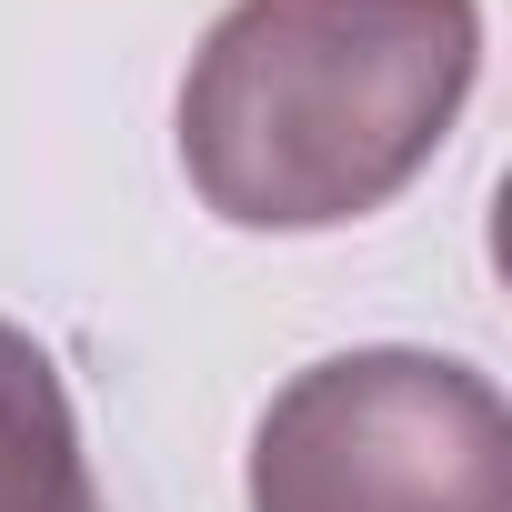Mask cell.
I'll list each match as a JSON object with an SVG mask.
<instances>
[{
  "instance_id": "cell-1",
  "label": "cell",
  "mask_w": 512,
  "mask_h": 512,
  "mask_svg": "<svg viewBox=\"0 0 512 512\" xmlns=\"http://www.w3.org/2000/svg\"><path fill=\"white\" fill-rule=\"evenodd\" d=\"M482 71V0H231L181 81V171L231 231L402 201Z\"/></svg>"
},
{
  "instance_id": "cell-3",
  "label": "cell",
  "mask_w": 512,
  "mask_h": 512,
  "mask_svg": "<svg viewBox=\"0 0 512 512\" xmlns=\"http://www.w3.org/2000/svg\"><path fill=\"white\" fill-rule=\"evenodd\" d=\"M0 512H111L81 452V412L21 322H0Z\"/></svg>"
},
{
  "instance_id": "cell-2",
  "label": "cell",
  "mask_w": 512,
  "mask_h": 512,
  "mask_svg": "<svg viewBox=\"0 0 512 512\" xmlns=\"http://www.w3.org/2000/svg\"><path fill=\"white\" fill-rule=\"evenodd\" d=\"M251 512H512V412L452 352H332L251 432Z\"/></svg>"
}]
</instances>
